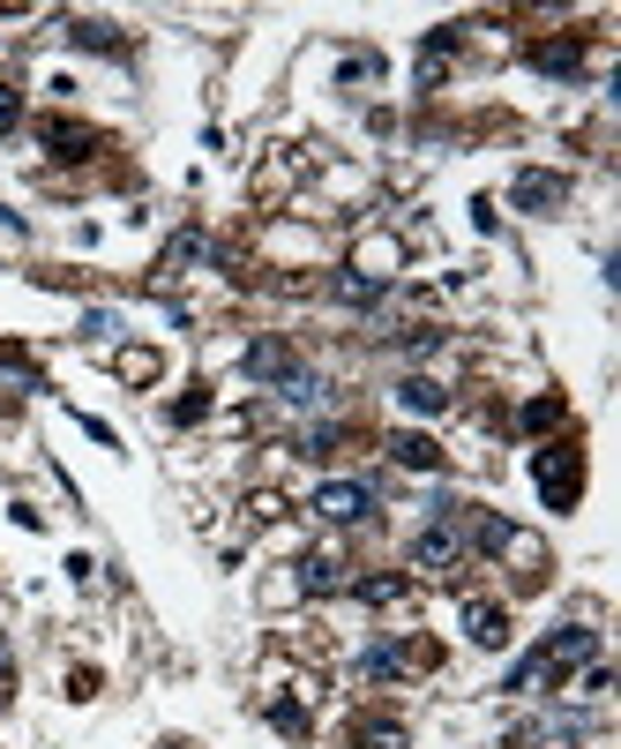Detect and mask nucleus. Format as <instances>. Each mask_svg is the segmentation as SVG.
I'll return each mask as SVG.
<instances>
[{
	"label": "nucleus",
	"instance_id": "nucleus-15",
	"mask_svg": "<svg viewBox=\"0 0 621 749\" xmlns=\"http://www.w3.org/2000/svg\"><path fill=\"white\" fill-rule=\"evenodd\" d=\"M337 300H352V308H374V300H382V278H352V270H345V278H337Z\"/></svg>",
	"mask_w": 621,
	"mask_h": 749
},
{
	"label": "nucleus",
	"instance_id": "nucleus-12",
	"mask_svg": "<svg viewBox=\"0 0 621 749\" xmlns=\"http://www.w3.org/2000/svg\"><path fill=\"white\" fill-rule=\"evenodd\" d=\"M360 674H368V682H397V674H405V645H374L368 660H360Z\"/></svg>",
	"mask_w": 621,
	"mask_h": 749
},
{
	"label": "nucleus",
	"instance_id": "nucleus-22",
	"mask_svg": "<svg viewBox=\"0 0 621 749\" xmlns=\"http://www.w3.org/2000/svg\"><path fill=\"white\" fill-rule=\"evenodd\" d=\"M8 674H15V667H8V645H0V682H8ZM0 705H8V690H0Z\"/></svg>",
	"mask_w": 621,
	"mask_h": 749
},
{
	"label": "nucleus",
	"instance_id": "nucleus-11",
	"mask_svg": "<svg viewBox=\"0 0 621 749\" xmlns=\"http://www.w3.org/2000/svg\"><path fill=\"white\" fill-rule=\"evenodd\" d=\"M337 570H345V562H337V555H300V592H337Z\"/></svg>",
	"mask_w": 621,
	"mask_h": 749
},
{
	"label": "nucleus",
	"instance_id": "nucleus-13",
	"mask_svg": "<svg viewBox=\"0 0 621 749\" xmlns=\"http://www.w3.org/2000/svg\"><path fill=\"white\" fill-rule=\"evenodd\" d=\"M68 38H76V45H90V53H121L113 23H98V15H90V23H68Z\"/></svg>",
	"mask_w": 621,
	"mask_h": 749
},
{
	"label": "nucleus",
	"instance_id": "nucleus-4",
	"mask_svg": "<svg viewBox=\"0 0 621 749\" xmlns=\"http://www.w3.org/2000/svg\"><path fill=\"white\" fill-rule=\"evenodd\" d=\"M509 195H517V210H532V217H546V210L562 203L569 188H562L554 172H517V188H509Z\"/></svg>",
	"mask_w": 621,
	"mask_h": 749
},
{
	"label": "nucleus",
	"instance_id": "nucleus-7",
	"mask_svg": "<svg viewBox=\"0 0 621 749\" xmlns=\"http://www.w3.org/2000/svg\"><path fill=\"white\" fill-rule=\"evenodd\" d=\"M464 629H472V645H487V652H495V645H509V615H501V607H487V600H472V607H464Z\"/></svg>",
	"mask_w": 621,
	"mask_h": 749
},
{
	"label": "nucleus",
	"instance_id": "nucleus-10",
	"mask_svg": "<svg viewBox=\"0 0 621 749\" xmlns=\"http://www.w3.org/2000/svg\"><path fill=\"white\" fill-rule=\"evenodd\" d=\"M389 458L413 465V472H434V465H442V450H434L427 435H389Z\"/></svg>",
	"mask_w": 621,
	"mask_h": 749
},
{
	"label": "nucleus",
	"instance_id": "nucleus-20",
	"mask_svg": "<svg viewBox=\"0 0 621 749\" xmlns=\"http://www.w3.org/2000/svg\"><path fill=\"white\" fill-rule=\"evenodd\" d=\"M554 420H562L554 398H532V405H524V427H554Z\"/></svg>",
	"mask_w": 621,
	"mask_h": 749
},
{
	"label": "nucleus",
	"instance_id": "nucleus-8",
	"mask_svg": "<svg viewBox=\"0 0 621 749\" xmlns=\"http://www.w3.org/2000/svg\"><path fill=\"white\" fill-rule=\"evenodd\" d=\"M397 405H405V413H419V420H434L442 405H450V390H442V382H427V374H413V382L397 390Z\"/></svg>",
	"mask_w": 621,
	"mask_h": 749
},
{
	"label": "nucleus",
	"instance_id": "nucleus-21",
	"mask_svg": "<svg viewBox=\"0 0 621 749\" xmlns=\"http://www.w3.org/2000/svg\"><path fill=\"white\" fill-rule=\"evenodd\" d=\"M15 121H23V98H15V90H0V135H8Z\"/></svg>",
	"mask_w": 621,
	"mask_h": 749
},
{
	"label": "nucleus",
	"instance_id": "nucleus-18",
	"mask_svg": "<svg viewBox=\"0 0 621 749\" xmlns=\"http://www.w3.org/2000/svg\"><path fill=\"white\" fill-rule=\"evenodd\" d=\"M121 374L127 382H150L158 374V353H121Z\"/></svg>",
	"mask_w": 621,
	"mask_h": 749
},
{
	"label": "nucleus",
	"instance_id": "nucleus-14",
	"mask_svg": "<svg viewBox=\"0 0 621 749\" xmlns=\"http://www.w3.org/2000/svg\"><path fill=\"white\" fill-rule=\"evenodd\" d=\"M323 398H330V382H323V374H307V368L285 382V405H323Z\"/></svg>",
	"mask_w": 621,
	"mask_h": 749
},
{
	"label": "nucleus",
	"instance_id": "nucleus-1",
	"mask_svg": "<svg viewBox=\"0 0 621 749\" xmlns=\"http://www.w3.org/2000/svg\"><path fill=\"white\" fill-rule=\"evenodd\" d=\"M307 510H315V517H330V525H360V517L374 510V488H368V480H323Z\"/></svg>",
	"mask_w": 621,
	"mask_h": 749
},
{
	"label": "nucleus",
	"instance_id": "nucleus-19",
	"mask_svg": "<svg viewBox=\"0 0 621 749\" xmlns=\"http://www.w3.org/2000/svg\"><path fill=\"white\" fill-rule=\"evenodd\" d=\"M270 727H285V735H307V712L285 697V705H270Z\"/></svg>",
	"mask_w": 621,
	"mask_h": 749
},
{
	"label": "nucleus",
	"instance_id": "nucleus-9",
	"mask_svg": "<svg viewBox=\"0 0 621 749\" xmlns=\"http://www.w3.org/2000/svg\"><path fill=\"white\" fill-rule=\"evenodd\" d=\"M45 150H53V158H90V127H76V121H45Z\"/></svg>",
	"mask_w": 621,
	"mask_h": 749
},
{
	"label": "nucleus",
	"instance_id": "nucleus-6",
	"mask_svg": "<svg viewBox=\"0 0 621 749\" xmlns=\"http://www.w3.org/2000/svg\"><path fill=\"white\" fill-rule=\"evenodd\" d=\"M456 555H464V547H456L450 525H434V533H419V540H413V562H419V570H456Z\"/></svg>",
	"mask_w": 621,
	"mask_h": 749
},
{
	"label": "nucleus",
	"instance_id": "nucleus-2",
	"mask_svg": "<svg viewBox=\"0 0 621 749\" xmlns=\"http://www.w3.org/2000/svg\"><path fill=\"white\" fill-rule=\"evenodd\" d=\"M539 495L554 502V510H569L577 502V488H584V472H577V458H554V450H539Z\"/></svg>",
	"mask_w": 621,
	"mask_h": 749
},
{
	"label": "nucleus",
	"instance_id": "nucleus-16",
	"mask_svg": "<svg viewBox=\"0 0 621 749\" xmlns=\"http://www.w3.org/2000/svg\"><path fill=\"white\" fill-rule=\"evenodd\" d=\"M509 540H517V525H509V517H479V547H487V555H501Z\"/></svg>",
	"mask_w": 621,
	"mask_h": 749
},
{
	"label": "nucleus",
	"instance_id": "nucleus-17",
	"mask_svg": "<svg viewBox=\"0 0 621 749\" xmlns=\"http://www.w3.org/2000/svg\"><path fill=\"white\" fill-rule=\"evenodd\" d=\"M352 592H360V600H374V607H382V600H397V592H405V578H360V584H352Z\"/></svg>",
	"mask_w": 621,
	"mask_h": 749
},
{
	"label": "nucleus",
	"instance_id": "nucleus-5",
	"mask_svg": "<svg viewBox=\"0 0 621 749\" xmlns=\"http://www.w3.org/2000/svg\"><path fill=\"white\" fill-rule=\"evenodd\" d=\"M532 68L539 76H584V45L577 38H546V45H532Z\"/></svg>",
	"mask_w": 621,
	"mask_h": 749
},
{
	"label": "nucleus",
	"instance_id": "nucleus-3",
	"mask_svg": "<svg viewBox=\"0 0 621 749\" xmlns=\"http://www.w3.org/2000/svg\"><path fill=\"white\" fill-rule=\"evenodd\" d=\"M248 374H255V382H278V390H285L292 374H300V360H292L285 337H255V345H248Z\"/></svg>",
	"mask_w": 621,
	"mask_h": 749
}]
</instances>
